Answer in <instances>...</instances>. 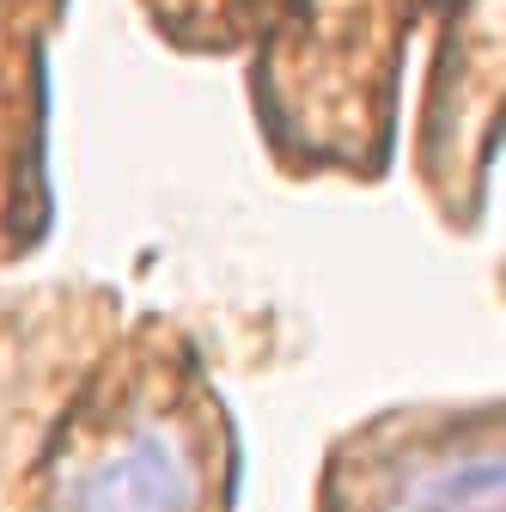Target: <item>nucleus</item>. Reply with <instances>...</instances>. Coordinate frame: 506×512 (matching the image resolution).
Instances as JSON below:
<instances>
[{
  "label": "nucleus",
  "instance_id": "nucleus-1",
  "mask_svg": "<svg viewBox=\"0 0 506 512\" xmlns=\"http://www.w3.org/2000/svg\"><path fill=\"white\" fill-rule=\"evenodd\" d=\"M61 512H202V464L177 427H141L68 482Z\"/></svg>",
  "mask_w": 506,
  "mask_h": 512
},
{
  "label": "nucleus",
  "instance_id": "nucleus-2",
  "mask_svg": "<svg viewBox=\"0 0 506 512\" xmlns=\"http://www.w3.org/2000/svg\"><path fill=\"white\" fill-rule=\"evenodd\" d=\"M385 512H500V445H452L391 482Z\"/></svg>",
  "mask_w": 506,
  "mask_h": 512
}]
</instances>
